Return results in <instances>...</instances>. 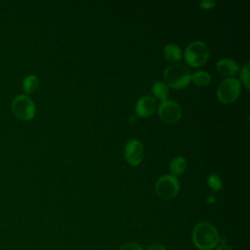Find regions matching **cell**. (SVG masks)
<instances>
[{"label":"cell","instance_id":"1","mask_svg":"<svg viewBox=\"0 0 250 250\" xmlns=\"http://www.w3.org/2000/svg\"><path fill=\"white\" fill-rule=\"evenodd\" d=\"M192 241L200 250H211L220 241L219 232L212 224L200 222L192 230Z\"/></svg>","mask_w":250,"mask_h":250},{"label":"cell","instance_id":"2","mask_svg":"<svg viewBox=\"0 0 250 250\" xmlns=\"http://www.w3.org/2000/svg\"><path fill=\"white\" fill-rule=\"evenodd\" d=\"M163 77L167 85L176 89L185 88L191 80V74L188 68L180 63L167 66L163 72Z\"/></svg>","mask_w":250,"mask_h":250},{"label":"cell","instance_id":"3","mask_svg":"<svg viewBox=\"0 0 250 250\" xmlns=\"http://www.w3.org/2000/svg\"><path fill=\"white\" fill-rule=\"evenodd\" d=\"M209 48L202 41L191 42L185 50V60L190 66H200L206 62L209 58Z\"/></svg>","mask_w":250,"mask_h":250},{"label":"cell","instance_id":"4","mask_svg":"<svg viewBox=\"0 0 250 250\" xmlns=\"http://www.w3.org/2000/svg\"><path fill=\"white\" fill-rule=\"evenodd\" d=\"M240 93V82L237 78H225L219 85L217 97L223 104H230L234 102Z\"/></svg>","mask_w":250,"mask_h":250},{"label":"cell","instance_id":"5","mask_svg":"<svg viewBox=\"0 0 250 250\" xmlns=\"http://www.w3.org/2000/svg\"><path fill=\"white\" fill-rule=\"evenodd\" d=\"M12 111L19 119L30 120L35 115V104L27 96L19 95L12 102Z\"/></svg>","mask_w":250,"mask_h":250},{"label":"cell","instance_id":"6","mask_svg":"<svg viewBox=\"0 0 250 250\" xmlns=\"http://www.w3.org/2000/svg\"><path fill=\"white\" fill-rule=\"evenodd\" d=\"M180 188L178 179L170 174L161 176L155 184V191L157 195L163 199H171L175 197Z\"/></svg>","mask_w":250,"mask_h":250},{"label":"cell","instance_id":"7","mask_svg":"<svg viewBox=\"0 0 250 250\" xmlns=\"http://www.w3.org/2000/svg\"><path fill=\"white\" fill-rule=\"evenodd\" d=\"M158 114L165 123L174 124L180 120L182 109L175 101L164 100L158 106Z\"/></svg>","mask_w":250,"mask_h":250},{"label":"cell","instance_id":"8","mask_svg":"<svg viewBox=\"0 0 250 250\" xmlns=\"http://www.w3.org/2000/svg\"><path fill=\"white\" fill-rule=\"evenodd\" d=\"M124 153L129 164L132 166H137L143 160L145 153L144 146L138 140H130L125 146Z\"/></svg>","mask_w":250,"mask_h":250},{"label":"cell","instance_id":"9","mask_svg":"<svg viewBox=\"0 0 250 250\" xmlns=\"http://www.w3.org/2000/svg\"><path fill=\"white\" fill-rule=\"evenodd\" d=\"M156 109L155 99L151 96H144L140 98L136 104L137 115L141 117L150 116Z\"/></svg>","mask_w":250,"mask_h":250},{"label":"cell","instance_id":"10","mask_svg":"<svg viewBox=\"0 0 250 250\" xmlns=\"http://www.w3.org/2000/svg\"><path fill=\"white\" fill-rule=\"evenodd\" d=\"M217 69L225 76H231L239 70V65L231 59H222L217 62Z\"/></svg>","mask_w":250,"mask_h":250},{"label":"cell","instance_id":"11","mask_svg":"<svg viewBox=\"0 0 250 250\" xmlns=\"http://www.w3.org/2000/svg\"><path fill=\"white\" fill-rule=\"evenodd\" d=\"M163 55L168 61L177 62L182 58V51L178 45L171 43L164 47Z\"/></svg>","mask_w":250,"mask_h":250},{"label":"cell","instance_id":"12","mask_svg":"<svg viewBox=\"0 0 250 250\" xmlns=\"http://www.w3.org/2000/svg\"><path fill=\"white\" fill-rule=\"evenodd\" d=\"M169 168L172 175H181L187 168V160L183 156H176L171 160Z\"/></svg>","mask_w":250,"mask_h":250},{"label":"cell","instance_id":"13","mask_svg":"<svg viewBox=\"0 0 250 250\" xmlns=\"http://www.w3.org/2000/svg\"><path fill=\"white\" fill-rule=\"evenodd\" d=\"M151 90H152V93L155 95V97H157L158 99H160L162 101L167 100V97L169 95V89L164 82H162V81L154 82L152 84Z\"/></svg>","mask_w":250,"mask_h":250},{"label":"cell","instance_id":"14","mask_svg":"<svg viewBox=\"0 0 250 250\" xmlns=\"http://www.w3.org/2000/svg\"><path fill=\"white\" fill-rule=\"evenodd\" d=\"M38 84H39L38 78L35 75L30 74L24 77L22 81V89L26 94H29L34 92L37 89Z\"/></svg>","mask_w":250,"mask_h":250},{"label":"cell","instance_id":"15","mask_svg":"<svg viewBox=\"0 0 250 250\" xmlns=\"http://www.w3.org/2000/svg\"><path fill=\"white\" fill-rule=\"evenodd\" d=\"M191 80L198 86H205L210 83L211 75L206 71L198 70L191 75Z\"/></svg>","mask_w":250,"mask_h":250},{"label":"cell","instance_id":"16","mask_svg":"<svg viewBox=\"0 0 250 250\" xmlns=\"http://www.w3.org/2000/svg\"><path fill=\"white\" fill-rule=\"evenodd\" d=\"M207 183L209 185V187L217 191L219 189H221L223 184H222V180L221 178L216 174V173H213V174H210L208 177H207Z\"/></svg>","mask_w":250,"mask_h":250},{"label":"cell","instance_id":"17","mask_svg":"<svg viewBox=\"0 0 250 250\" xmlns=\"http://www.w3.org/2000/svg\"><path fill=\"white\" fill-rule=\"evenodd\" d=\"M240 77L246 89L249 88V62H247L240 71Z\"/></svg>","mask_w":250,"mask_h":250},{"label":"cell","instance_id":"18","mask_svg":"<svg viewBox=\"0 0 250 250\" xmlns=\"http://www.w3.org/2000/svg\"><path fill=\"white\" fill-rule=\"evenodd\" d=\"M118 250H144V249L137 243L129 242V243L122 245Z\"/></svg>","mask_w":250,"mask_h":250},{"label":"cell","instance_id":"19","mask_svg":"<svg viewBox=\"0 0 250 250\" xmlns=\"http://www.w3.org/2000/svg\"><path fill=\"white\" fill-rule=\"evenodd\" d=\"M216 5V2L214 0H204L199 3V6L202 9H212Z\"/></svg>","mask_w":250,"mask_h":250},{"label":"cell","instance_id":"20","mask_svg":"<svg viewBox=\"0 0 250 250\" xmlns=\"http://www.w3.org/2000/svg\"><path fill=\"white\" fill-rule=\"evenodd\" d=\"M146 250H165V247L163 244L155 242V243H152L149 246H147Z\"/></svg>","mask_w":250,"mask_h":250},{"label":"cell","instance_id":"21","mask_svg":"<svg viewBox=\"0 0 250 250\" xmlns=\"http://www.w3.org/2000/svg\"><path fill=\"white\" fill-rule=\"evenodd\" d=\"M216 250H233V249L230 246L227 245V244H221L217 247Z\"/></svg>","mask_w":250,"mask_h":250},{"label":"cell","instance_id":"22","mask_svg":"<svg viewBox=\"0 0 250 250\" xmlns=\"http://www.w3.org/2000/svg\"><path fill=\"white\" fill-rule=\"evenodd\" d=\"M137 120H138V115H131V116H130L129 121H130L131 124L134 125V124L137 122Z\"/></svg>","mask_w":250,"mask_h":250},{"label":"cell","instance_id":"23","mask_svg":"<svg viewBox=\"0 0 250 250\" xmlns=\"http://www.w3.org/2000/svg\"><path fill=\"white\" fill-rule=\"evenodd\" d=\"M215 200H216V198H215L214 195H209V196L207 197V202H208V203H214Z\"/></svg>","mask_w":250,"mask_h":250}]
</instances>
